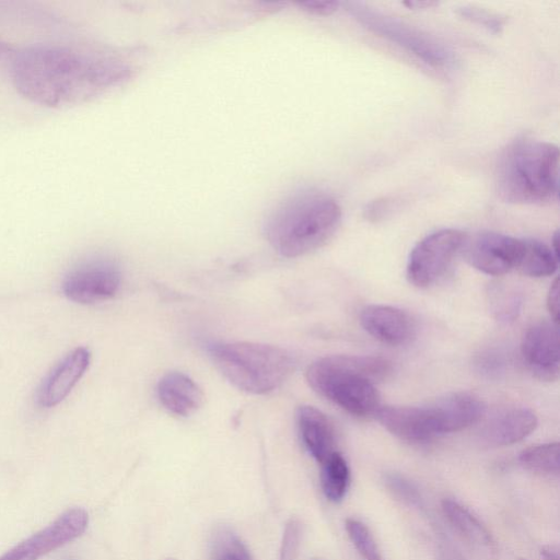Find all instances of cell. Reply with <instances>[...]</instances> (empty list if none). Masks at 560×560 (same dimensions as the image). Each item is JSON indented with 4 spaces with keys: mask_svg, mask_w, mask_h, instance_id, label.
Instances as JSON below:
<instances>
[{
    "mask_svg": "<svg viewBox=\"0 0 560 560\" xmlns=\"http://www.w3.org/2000/svg\"><path fill=\"white\" fill-rule=\"evenodd\" d=\"M540 553L544 560H559V548L556 545L544 546Z\"/></svg>",
    "mask_w": 560,
    "mask_h": 560,
    "instance_id": "1f68e13d",
    "label": "cell"
},
{
    "mask_svg": "<svg viewBox=\"0 0 560 560\" xmlns=\"http://www.w3.org/2000/svg\"><path fill=\"white\" fill-rule=\"evenodd\" d=\"M90 351L78 347L68 353L43 380L36 399L39 406L50 408L61 402L89 368Z\"/></svg>",
    "mask_w": 560,
    "mask_h": 560,
    "instance_id": "4fadbf2b",
    "label": "cell"
},
{
    "mask_svg": "<svg viewBox=\"0 0 560 560\" xmlns=\"http://www.w3.org/2000/svg\"><path fill=\"white\" fill-rule=\"evenodd\" d=\"M520 462L532 471L558 475L559 444L555 442L527 447L520 454Z\"/></svg>",
    "mask_w": 560,
    "mask_h": 560,
    "instance_id": "603a6c76",
    "label": "cell"
},
{
    "mask_svg": "<svg viewBox=\"0 0 560 560\" xmlns=\"http://www.w3.org/2000/svg\"><path fill=\"white\" fill-rule=\"evenodd\" d=\"M520 560H525V559H520Z\"/></svg>",
    "mask_w": 560,
    "mask_h": 560,
    "instance_id": "74e56055",
    "label": "cell"
},
{
    "mask_svg": "<svg viewBox=\"0 0 560 560\" xmlns=\"http://www.w3.org/2000/svg\"><path fill=\"white\" fill-rule=\"evenodd\" d=\"M5 49H7V46L4 44L0 43V55L3 54Z\"/></svg>",
    "mask_w": 560,
    "mask_h": 560,
    "instance_id": "e575fe53",
    "label": "cell"
},
{
    "mask_svg": "<svg viewBox=\"0 0 560 560\" xmlns=\"http://www.w3.org/2000/svg\"><path fill=\"white\" fill-rule=\"evenodd\" d=\"M166 560H175V559H173V558H170V559H166Z\"/></svg>",
    "mask_w": 560,
    "mask_h": 560,
    "instance_id": "8d00e7d4",
    "label": "cell"
},
{
    "mask_svg": "<svg viewBox=\"0 0 560 560\" xmlns=\"http://www.w3.org/2000/svg\"><path fill=\"white\" fill-rule=\"evenodd\" d=\"M445 560H462V559H457L456 557L454 558L453 556H451V557L445 558Z\"/></svg>",
    "mask_w": 560,
    "mask_h": 560,
    "instance_id": "d590c367",
    "label": "cell"
},
{
    "mask_svg": "<svg viewBox=\"0 0 560 560\" xmlns=\"http://www.w3.org/2000/svg\"><path fill=\"white\" fill-rule=\"evenodd\" d=\"M300 5L311 13L328 15L337 10L339 3L336 1L310 0L301 2Z\"/></svg>",
    "mask_w": 560,
    "mask_h": 560,
    "instance_id": "f546056e",
    "label": "cell"
},
{
    "mask_svg": "<svg viewBox=\"0 0 560 560\" xmlns=\"http://www.w3.org/2000/svg\"><path fill=\"white\" fill-rule=\"evenodd\" d=\"M296 420L303 444L318 463L336 452L334 428L326 415L315 407L301 406Z\"/></svg>",
    "mask_w": 560,
    "mask_h": 560,
    "instance_id": "e0dca14e",
    "label": "cell"
},
{
    "mask_svg": "<svg viewBox=\"0 0 560 560\" xmlns=\"http://www.w3.org/2000/svg\"><path fill=\"white\" fill-rule=\"evenodd\" d=\"M523 245L524 238L487 231L465 236L460 250L468 264L477 270L490 276H502L516 269Z\"/></svg>",
    "mask_w": 560,
    "mask_h": 560,
    "instance_id": "ba28073f",
    "label": "cell"
},
{
    "mask_svg": "<svg viewBox=\"0 0 560 560\" xmlns=\"http://www.w3.org/2000/svg\"><path fill=\"white\" fill-rule=\"evenodd\" d=\"M459 14L466 20L483 25L495 33L500 32L503 26L501 18L481 9L464 7L459 9Z\"/></svg>",
    "mask_w": 560,
    "mask_h": 560,
    "instance_id": "83f0119b",
    "label": "cell"
},
{
    "mask_svg": "<svg viewBox=\"0 0 560 560\" xmlns=\"http://www.w3.org/2000/svg\"><path fill=\"white\" fill-rule=\"evenodd\" d=\"M375 416L388 432L400 440L423 443L434 438L423 406H381Z\"/></svg>",
    "mask_w": 560,
    "mask_h": 560,
    "instance_id": "9a60e30c",
    "label": "cell"
},
{
    "mask_svg": "<svg viewBox=\"0 0 560 560\" xmlns=\"http://www.w3.org/2000/svg\"><path fill=\"white\" fill-rule=\"evenodd\" d=\"M341 209L319 192H302L281 202L267 219L265 233L272 248L284 257L305 255L336 232Z\"/></svg>",
    "mask_w": 560,
    "mask_h": 560,
    "instance_id": "3957f363",
    "label": "cell"
},
{
    "mask_svg": "<svg viewBox=\"0 0 560 560\" xmlns=\"http://www.w3.org/2000/svg\"><path fill=\"white\" fill-rule=\"evenodd\" d=\"M537 427V417L525 408L508 410L493 418L482 429L481 442L490 447L517 443L529 435Z\"/></svg>",
    "mask_w": 560,
    "mask_h": 560,
    "instance_id": "2e32d148",
    "label": "cell"
},
{
    "mask_svg": "<svg viewBox=\"0 0 560 560\" xmlns=\"http://www.w3.org/2000/svg\"><path fill=\"white\" fill-rule=\"evenodd\" d=\"M465 234L455 229H443L423 237L411 250L407 262V278L417 288H429L445 273L462 249Z\"/></svg>",
    "mask_w": 560,
    "mask_h": 560,
    "instance_id": "52a82bcc",
    "label": "cell"
},
{
    "mask_svg": "<svg viewBox=\"0 0 560 560\" xmlns=\"http://www.w3.org/2000/svg\"><path fill=\"white\" fill-rule=\"evenodd\" d=\"M320 465V485L325 497L331 502H340L350 482V470L346 459L336 451Z\"/></svg>",
    "mask_w": 560,
    "mask_h": 560,
    "instance_id": "44dd1931",
    "label": "cell"
},
{
    "mask_svg": "<svg viewBox=\"0 0 560 560\" xmlns=\"http://www.w3.org/2000/svg\"><path fill=\"white\" fill-rule=\"evenodd\" d=\"M211 556L212 560H252L245 544L228 527H220L214 532Z\"/></svg>",
    "mask_w": 560,
    "mask_h": 560,
    "instance_id": "cb8c5ba5",
    "label": "cell"
},
{
    "mask_svg": "<svg viewBox=\"0 0 560 560\" xmlns=\"http://www.w3.org/2000/svg\"><path fill=\"white\" fill-rule=\"evenodd\" d=\"M208 352L218 370L235 387L262 395L278 388L293 372L288 350L256 342H211Z\"/></svg>",
    "mask_w": 560,
    "mask_h": 560,
    "instance_id": "5b68a950",
    "label": "cell"
},
{
    "mask_svg": "<svg viewBox=\"0 0 560 560\" xmlns=\"http://www.w3.org/2000/svg\"><path fill=\"white\" fill-rule=\"evenodd\" d=\"M488 301L497 320L506 324L518 316L522 298L516 290L503 283H492L488 290Z\"/></svg>",
    "mask_w": 560,
    "mask_h": 560,
    "instance_id": "7402d4cb",
    "label": "cell"
},
{
    "mask_svg": "<svg viewBox=\"0 0 560 560\" xmlns=\"http://www.w3.org/2000/svg\"><path fill=\"white\" fill-rule=\"evenodd\" d=\"M521 353L527 369L539 380L553 381L559 375V332L553 322L538 320L524 332Z\"/></svg>",
    "mask_w": 560,
    "mask_h": 560,
    "instance_id": "8fae6325",
    "label": "cell"
},
{
    "mask_svg": "<svg viewBox=\"0 0 560 560\" xmlns=\"http://www.w3.org/2000/svg\"><path fill=\"white\" fill-rule=\"evenodd\" d=\"M436 435L460 431L486 412L483 401L467 392L446 394L428 404Z\"/></svg>",
    "mask_w": 560,
    "mask_h": 560,
    "instance_id": "7c38bea8",
    "label": "cell"
},
{
    "mask_svg": "<svg viewBox=\"0 0 560 560\" xmlns=\"http://www.w3.org/2000/svg\"><path fill=\"white\" fill-rule=\"evenodd\" d=\"M404 4L408 5L409 8L423 9V8H430V7L436 5L438 2H434V1H408V2H404Z\"/></svg>",
    "mask_w": 560,
    "mask_h": 560,
    "instance_id": "d6a6232c",
    "label": "cell"
},
{
    "mask_svg": "<svg viewBox=\"0 0 560 560\" xmlns=\"http://www.w3.org/2000/svg\"><path fill=\"white\" fill-rule=\"evenodd\" d=\"M125 75V67L113 57L65 44L27 46L15 54L11 63L16 91L50 108L84 103Z\"/></svg>",
    "mask_w": 560,
    "mask_h": 560,
    "instance_id": "6da1fadb",
    "label": "cell"
},
{
    "mask_svg": "<svg viewBox=\"0 0 560 560\" xmlns=\"http://www.w3.org/2000/svg\"><path fill=\"white\" fill-rule=\"evenodd\" d=\"M442 511L455 530L470 544L490 550L495 547L494 539L487 527L460 503L450 498L444 499Z\"/></svg>",
    "mask_w": 560,
    "mask_h": 560,
    "instance_id": "d6986e66",
    "label": "cell"
},
{
    "mask_svg": "<svg viewBox=\"0 0 560 560\" xmlns=\"http://www.w3.org/2000/svg\"><path fill=\"white\" fill-rule=\"evenodd\" d=\"M392 372L388 360L372 355H329L306 371L310 386L320 396L355 417L375 415L381 407L375 383Z\"/></svg>",
    "mask_w": 560,
    "mask_h": 560,
    "instance_id": "7a4b0ae2",
    "label": "cell"
},
{
    "mask_svg": "<svg viewBox=\"0 0 560 560\" xmlns=\"http://www.w3.org/2000/svg\"><path fill=\"white\" fill-rule=\"evenodd\" d=\"M345 527L353 546L365 560H383L372 533L363 522L349 517Z\"/></svg>",
    "mask_w": 560,
    "mask_h": 560,
    "instance_id": "d4e9b609",
    "label": "cell"
},
{
    "mask_svg": "<svg viewBox=\"0 0 560 560\" xmlns=\"http://www.w3.org/2000/svg\"><path fill=\"white\" fill-rule=\"evenodd\" d=\"M348 10L366 28L432 67H445L452 60L451 51L442 42L404 20L358 2L348 3Z\"/></svg>",
    "mask_w": 560,
    "mask_h": 560,
    "instance_id": "8992f818",
    "label": "cell"
},
{
    "mask_svg": "<svg viewBox=\"0 0 560 560\" xmlns=\"http://www.w3.org/2000/svg\"><path fill=\"white\" fill-rule=\"evenodd\" d=\"M504 355L494 349L483 351L477 357V370L488 377H494L501 374L505 366Z\"/></svg>",
    "mask_w": 560,
    "mask_h": 560,
    "instance_id": "4316f807",
    "label": "cell"
},
{
    "mask_svg": "<svg viewBox=\"0 0 560 560\" xmlns=\"http://www.w3.org/2000/svg\"><path fill=\"white\" fill-rule=\"evenodd\" d=\"M550 248L553 252V254L556 255V257L559 259V233L558 232H556L552 236Z\"/></svg>",
    "mask_w": 560,
    "mask_h": 560,
    "instance_id": "836d02e7",
    "label": "cell"
},
{
    "mask_svg": "<svg viewBox=\"0 0 560 560\" xmlns=\"http://www.w3.org/2000/svg\"><path fill=\"white\" fill-rule=\"evenodd\" d=\"M558 260L551 248L544 243L524 238L523 252L516 269L528 277H547L557 270Z\"/></svg>",
    "mask_w": 560,
    "mask_h": 560,
    "instance_id": "ffe728a7",
    "label": "cell"
},
{
    "mask_svg": "<svg viewBox=\"0 0 560 560\" xmlns=\"http://www.w3.org/2000/svg\"><path fill=\"white\" fill-rule=\"evenodd\" d=\"M364 330L378 341L399 346L415 335V323L404 311L388 305H369L360 314Z\"/></svg>",
    "mask_w": 560,
    "mask_h": 560,
    "instance_id": "5bb4252c",
    "label": "cell"
},
{
    "mask_svg": "<svg viewBox=\"0 0 560 560\" xmlns=\"http://www.w3.org/2000/svg\"><path fill=\"white\" fill-rule=\"evenodd\" d=\"M386 483L396 494H398L404 500H407L411 504L419 503L420 497L418 492L412 488V485H410L401 476L396 474L387 475Z\"/></svg>",
    "mask_w": 560,
    "mask_h": 560,
    "instance_id": "f1b7e54d",
    "label": "cell"
},
{
    "mask_svg": "<svg viewBox=\"0 0 560 560\" xmlns=\"http://www.w3.org/2000/svg\"><path fill=\"white\" fill-rule=\"evenodd\" d=\"M301 535L302 526L300 521L296 518H291L284 528L279 560H295L300 546Z\"/></svg>",
    "mask_w": 560,
    "mask_h": 560,
    "instance_id": "484cf974",
    "label": "cell"
},
{
    "mask_svg": "<svg viewBox=\"0 0 560 560\" xmlns=\"http://www.w3.org/2000/svg\"><path fill=\"white\" fill-rule=\"evenodd\" d=\"M559 149L534 139H521L501 154L495 186L499 196L512 203L542 205L558 197Z\"/></svg>",
    "mask_w": 560,
    "mask_h": 560,
    "instance_id": "277c9868",
    "label": "cell"
},
{
    "mask_svg": "<svg viewBox=\"0 0 560 560\" xmlns=\"http://www.w3.org/2000/svg\"><path fill=\"white\" fill-rule=\"evenodd\" d=\"M158 396L165 409L182 417L192 415L203 400L200 387L180 372H170L160 380Z\"/></svg>",
    "mask_w": 560,
    "mask_h": 560,
    "instance_id": "ac0fdd59",
    "label": "cell"
},
{
    "mask_svg": "<svg viewBox=\"0 0 560 560\" xmlns=\"http://www.w3.org/2000/svg\"><path fill=\"white\" fill-rule=\"evenodd\" d=\"M547 308L551 316V322L559 324L560 311H559V279H555L551 283L548 295H547Z\"/></svg>",
    "mask_w": 560,
    "mask_h": 560,
    "instance_id": "4dcf8cb0",
    "label": "cell"
},
{
    "mask_svg": "<svg viewBox=\"0 0 560 560\" xmlns=\"http://www.w3.org/2000/svg\"><path fill=\"white\" fill-rule=\"evenodd\" d=\"M88 524L89 515L85 510L70 509L50 525L7 551L0 560H38L82 535Z\"/></svg>",
    "mask_w": 560,
    "mask_h": 560,
    "instance_id": "30bf717a",
    "label": "cell"
},
{
    "mask_svg": "<svg viewBox=\"0 0 560 560\" xmlns=\"http://www.w3.org/2000/svg\"><path fill=\"white\" fill-rule=\"evenodd\" d=\"M118 267L106 259H93L73 268L63 279L62 292L79 304H94L112 299L119 290Z\"/></svg>",
    "mask_w": 560,
    "mask_h": 560,
    "instance_id": "9c48e42d",
    "label": "cell"
}]
</instances>
